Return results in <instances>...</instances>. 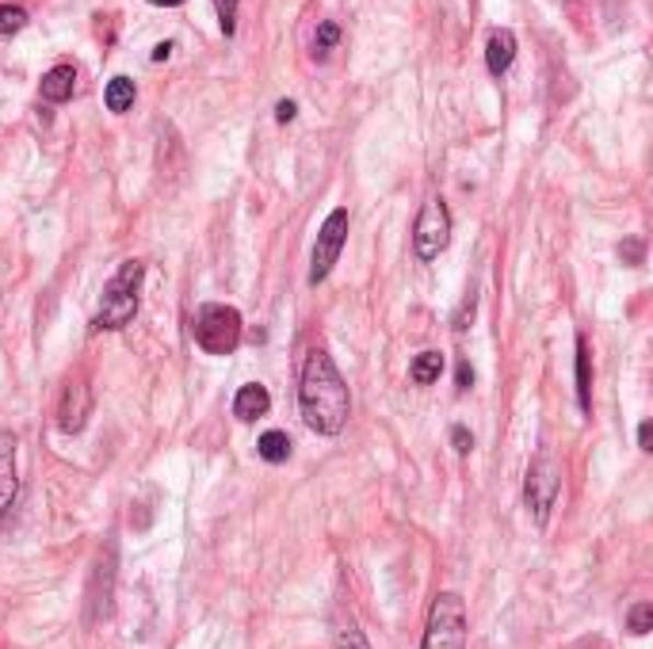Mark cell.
Segmentation results:
<instances>
[{"instance_id": "6da1fadb", "label": "cell", "mask_w": 653, "mask_h": 649, "mask_svg": "<svg viewBox=\"0 0 653 649\" xmlns=\"http://www.w3.org/2000/svg\"><path fill=\"white\" fill-rule=\"evenodd\" d=\"M298 406H302V421L318 435H336L348 424V413H352L348 386H344L333 355L321 352V348H313V352L306 355Z\"/></svg>"}, {"instance_id": "7a4b0ae2", "label": "cell", "mask_w": 653, "mask_h": 649, "mask_svg": "<svg viewBox=\"0 0 653 649\" xmlns=\"http://www.w3.org/2000/svg\"><path fill=\"white\" fill-rule=\"evenodd\" d=\"M141 275H146V267H141L138 260H127V264L112 275V283L104 287V298H100L96 329H127L134 321V314H138Z\"/></svg>"}, {"instance_id": "3957f363", "label": "cell", "mask_w": 653, "mask_h": 649, "mask_svg": "<svg viewBox=\"0 0 653 649\" xmlns=\"http://www.w3.org/2000/svg\"><path fill=\"white\" fill-rule=\"evenodd\" d=\"M192 337L207 355H230L241 344V314L226 303H207L195 310Z\"/></svg>"}, {"instance_id": "277c9868", "label": "cell", "mask_w": 653, "mask_h": 649, "mask_svg": "<svg viewBox=\"0 0 653 649\" xmlns=\"http://www.w3.org/2000/svg\"><path fill=\"white\" fill-rule=\"evenodd\" d=\"M467 604L455 592H439L428 607V627H424L421 649H467Z\"/></svg>"}, {"instance_id": "5b68a950", "label": "cell", "mask_w": 653, "mask_h": 649, "mask_svg": "<svg viewBox=\"0 0 653 649\" xmlns=\"http://www.w3.org/2000/svg\"><path fill=\"white\" fill-rule=\"evenodd\" d=\"M558 493H562V463H558L550 451H539L524 478V504L535 516V524H547Z\"/></svg>"}, {"instance_id": "8992f818", "label": "cell", "mask_w": 653, "mask_h": 649, "mask_svg": "<svg viewBox=\"0 0 653 649\" xmlns=\"http://www.w3.org/2000/svg\"><path fill=\"white\" fill-rule=\"evenodd\" d=\"M447 241H451V215H447L444 200H436V195H432V200L421 207V215H416V226H413L416 257H421V260H436L439 252L447 249Z\"/></svg>"}, {"instance_id": "52a82bcc", "label": "cell", "mask_w": 653, "mask_h": 649, "mask_svg": "<svg viewBox=\"0 0 653 649\" xmlns=\"http://www.w3.org/2000/svg\"><path fill=\"white\" fill-rule=\"evenodd\" d=\"M344 241H348V210L336 207L333 215L325 218V226H321L318 244H313V257H310V283H313V287H318V283L333 272V264H336V257H341Z\"/></svg>"}, {"instance_id": "ba28073f", "label": "cell", "mask_w": 653, "mask_h": 649, "mask_svg": "<svg viewBox=\"0 0 653 649\" xmlns=\"http://www.w3.org/2000/svg\"><path fill=\"white\" fill-rule=\"evenodd\" d=\"M92 413V390L84 378H77V383L66 386V394H61V409H58V429L61 432H81L84 421H89Z\"/></svg>"}, {"instance_id": "9c48e42d", "label": "cell", "mask_w": 653, "mask_h": 649, "mask_svg": "<svg viewBox=\"0 0 653 649\" xmlns=\"http://www.w3.org/2000/svg\"><path fill=\"white\" fill-rule=\"evenodd\" d=\"M20 478H15V435L0 432V516L15 504Z\"/></svg>"}, {"instance_id": "30bf717a", "label": "cell", "mask_w": 653, "mask_h": 649, "mask_svg": "<svg viewBox=\"0 0 653 649\" xmlns=\"http://www.w3.org/2000/svg\"><path fill=\"white\" fill-rule=\"evenodd\" d=\"M267 409H272V394H267L261 383L241 386L238 398H233V417H238V421H245V424L267 417Z\"/></svg>"}, {"instance_id": "8fae6325", "label": "cell", "mask_w": 653, "mask_h": 649, "mask_svg": "<svg viewBox=\"0 0 653 649\" xmlns=\"http://www.w3.org/2000/svg\"><path fill=\"white\" fill-rule=\"evenodd\" d=\"M77 89V69L69 66V61H61V66H54L50 73L43 77V84H38V92H43V100H50V104H66L69 96H73Z\"/></svg>"}, {"instance_id": "7c38bea8", "label": "cell", "mask_w": 653, "mask_h": 649, "mask_svg": "<svg viewBox=\"0 0 653 649\" xmlns=\"http://www.w3.org/2000/svg\"><path fill=\"white\" fill-rule=\"evenodd\" d=\"M513 58H516V35L513 31H493L490 43H485V66H490V73L493 77L508 73Z\"/></svg>"}, {"instance_id": "4fadbf2b", "label": "cell", "mask_w": 653, "mask_h": 649, "mask_svg": "<svg viewBox=\"0 0 653 649\" xmlns=\"http://www.w3.org/2000/svg\"><path fill=\"white\" fill-rule=\"evenodd\" d=\"M439 375H444V355H439V352H421L413 360V367H409V378H413L416 386L439 383Z\"/></svg>"}, {"instance_id": "5bb4252c", "label": "cell", "mask_w": 653, "mask_h": 649, "mask_svg": "<svg viewBox=\"0 0 653 649\" xmlns=\"http://www.w3.org/2000/svg\"><path fill=\"white\" fill-rule=\"evenodd\" d=\"M256 455L264 458V463H287L290 458V435L272 429L261 435V443H256Z\"/></svg>"}, {"instance_id": "9a60e30c", "label": "cell", "mask_w": 653, "mask_h": 649, "mask_svg": "<svg viewBox=\"0 0 653 649\" xmlns=\"http://www.w3.org/2000/svg\"><path fill=\"white\" fill-rule=\"evenodd\" d=\"M333 649H371V646H367V638H364V630H359V623L352 619V615H341V619H336Z\"/></svg>"}, {"instance_id": "2e32d148", "label": "cell", "mask_w": 653, "mask_h": 649, "mask_svg": "<svg viewBox=\"0 0 653 649\" xmlns=\"http://www.w3.org/2000/svg\"><path fill=\"white\" fill-rule=\"evenodd\" d=\"M104 100H107V111H115V115L130 111V104H134V81H130V77H115V81L107 84Z\"/></svg>"}, {"instance_id": "e0dca14e", "label": "cell", "mask_w": 653, "mask_h": 649, "mask_svg": "<svg viewBox=\"0 0 653 649\" xmlns=\"http://www.w3.org/2000/svg\"><path fill=\"white\" fill-rule=\"evenodd\" d=\"M577 398H581V409L593 406V378H588V344L585 340H577Z\"/></svg>"}, {"instance_id": "ac0fdd59", "label": "cell", "mask_w": 653, "mask_h": 649, "mask_svg": "<svg viewBox=\"0 0 653 649\" xmlns=\"http://www.w3.org/2000/svg\"><path fill=\"white\" fill-rule=\"evenodd\" d=\"M627 630L631 635H650L653 630V604H634L631 612H627Z\"/></svg>"}, {"instance_id": "d6986e66", "label": "cell", "mask_w": 653, "mask_h": 649, "mask_svg": "<svg viewBox=\"0 0 653 649\" xmlns=\"http://www.w3.org/2000/svg\"><path fill=\"white\" fill-rule=\"evenodd\" d=\"M336 43H341V27H336V23H321L318 35H313V54H318V58H325Z\"/></svg>"}, {"instance_id": "ffe728a7", "label": "cell", "mask_w": 653, "mask_h": 649, "mask_svg": "<svg viewBox=\"0 0 653 649\" xmlns=\"http://www.w3.org/2000/svg\"><path fill=\"white\" fill-rule=\"evenodd\" d=\"M23 23H27V12L15 4H0V35H15V31H23Z\"/></svg>"}, {"instance_id": "44dd1931", "label": "cell", "mask_w": 653, "mask_h": 649, "mask_svg": "<svg viewBox=\"0 0 653 649\" xmlns=\"http://www.w3.org/2000/svg\"><path fill=\"white\" fill-rule=\"evenodd\" d=\"M238 4H241V0H215L218 20H222V31H226V35H233V20H238Z\"/></svg>"}, {"instance_id": "7402d4cb", "label": "cell", "mask_w": 653, "mask_h": 649, "mask_svg": "<svg viewBox=\"0 0 653 649\" xmlns=\"http://www.w3.org/2000/svg\"><path fill=\"white\" fill-rule=\"evenodd\" d=\"M451 443H455V451H459V455H470V451H474V435L462 429V424H455V429H451Z\"/></svg>"}, {"instance_id": "603a6c76", "label": "cell", "mask_w": 653, "mask_h": 649, "mask_svg": "<svg viewBox=\"0 0 653 649\" xmlns=\"http://www.w3.org/2000/svg\"><path fill=\"white\" fill-rule=\"evenodd\" d=\"M470 318H474V295H470L467 303H462V310L455 314V321H451V324H455V332H462V329H467V321H470Z\"/></svg>"}, {"instance_id": "cb8c5ba5", "label": "cell", "mask_w": 653, "mask_h": 649, "mask_svg": "<svg viewBox=\"0 0 653 649\" xmlns=\"http://www.w3.org/2000/svg\"><path fill=\"white\" fill-rule=\"evenodd\" d=\"M619 257H627V260H631V264H639V260H642V241L623 244V249H619Z\"/></svg>"}, {"instance_id": "d4e9b609", "label": "cell", "mask_w": 653, "mask_h": 649, "mask_svg": "<svg viewBox=\"0 0 653 649\" xmlns=\"http://www.w3.org/2000/svg\"><path fill=\"white\" fill-rule=\"evenodd\" d=\"M295 115H298V107L290 104V100H283V104L275 107V118H279V123H290V118H295Z\"/></svg>"}, {"instance_id": "484cf974", "label": "cell", "mask_w": 653, "mask_h": 649, "mask_svg": "<svg viewBox=\"0 0 653 649\" xmlns=\"http://www.w3.org/2000/svg\"><path fill=\"white\" fill-rule=\"evenodd\" d=\"M470 383H474V371H470V363H459V390H467Z\"/></svg>"}, {"instance_id": "4316f807", "label": "cell", "mask_w": 653, "mask_h": 649, "mask_svg": "<svg viewBox=\"0 0 653 649\" xmlns=\"http://www.w3.org/2000/svg\"><path fill=\"white\" fill-rule=\"evenodd\" d=\"M650 443H653V424L646 421V424H642V429H639V447H642V451H650Z\"/></svg>"}, {"instance_id": "83f0119b", "label": "cell", "mask_w": 653, "mask_h": 649, "mask_svg": "<svg viewBox=\"0 0 653 649\" xmlns=\"http://www.w3.org/2000/svg\"><path fill=\"white\" fill-rule=\"evenodd\" d=\"M169 54H172V43H161V46H157V50H153V61H164V58H169Z\"/></svg>"}, {"instance_id": "f1b7e54d", "label": "cell", "mask_w": 653, "mask_h": 649, "mask_svg": "<svg viewBox=\"0 0 653 649\" xmlns=\"http://www.w3.org/2000/svg\"><path fill=\"white\" fill-rule=\"evenodd\" d=\"M149 4H157V8H176V4H184V0H149Z\"/></svg>"}]
</instances>
